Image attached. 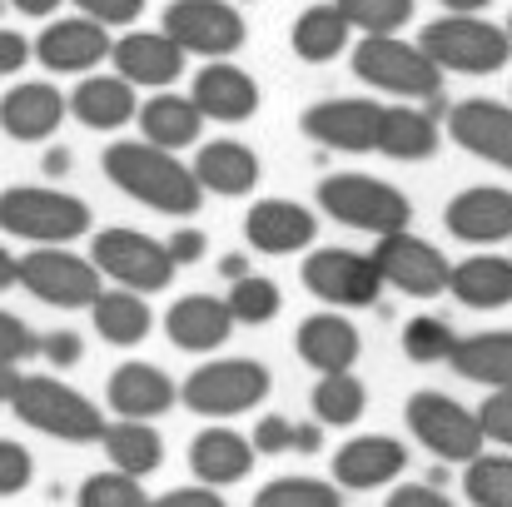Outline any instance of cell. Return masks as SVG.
Instances as JSON below:
<instances>
[{"mask_svg": "<svg viewBox=\"0 0 512 507\" xmlns=\"http://www.w3.org/2000/svg\"><path fill=\"white\" fill-rule=\"evenodd\" d=\"M105 179L130 194L135 204L155 209V214H170V219H194L199 204H204V189L194 179V169L184 165L174 150H160L150 140H115L105 150Z\"/></svg>", "mask_w": 512, "mask_h": 507, "instance_id": "1", "label": "cell"}, {"mask_svg": "<svg viewBox=\"0 0 512 507\" xmlns=\"http://www.w3.org/2000/svg\"><path fill=\"white\" fill-rule=\"evenodd\" d=\"M10 413L55 443H100V433H105V413L85 393L60 383L55 373H25L10 398Z\"/></svg>", "mask_w": 512, "mask_h": 507, "instance_id": "2", "label": "cell"}, {"mask_svg": "<svg viewBox=\"0 0 512 507\" xmlns=\"http://www.w3.org/2000/svg\"><path fill=\"white\" fill-rule=\"evenodd\" d=\"M95 214L85 199L55 189V184H10L0 189V229L25 244H75L90 234Z\"/></svg>", "mask_w": 512, "mask_h": 507, "instance_id": "3", "label": "cell"}, {"mask_svg": "<svg viewBox=\"0 0 512 507\" xmlns=\"http://www.w3.org/2000/svg\"><path fill=\"white\" fill-rule=\"evenodd\" d=\"M314 194H319V209L329 219H339L348 229H363V234H393V229H408V219H413L408 194L398 184L378 179V174H363V169L324 174Z\"/></svg>", "mask_w": 512, "mask_h": 507, "instance_id": "4", "label": "cell"}, {"mask_svg": "<svg viewBox=\"0 0 512 507\" xmlns=\"http://www.w3.org/2000/svg\"><path fill=\"white\" fill-rule=\"evenodd\" d=\"M353 75L393 100H438L443 90V70L428 60V50L398 35H363L353 45Z\"/></svg>", "mask_w": 512, "mask_h": 507, "instance_id": "5", "label": "cell"}, {"mask_svg": "<svg viewBox=\"0 0 512 507\" xmlns=\"http://www.w3.org/2000/svg\"><path fill=\"white\" fill-rule=\"evenodd\" d=\"M418 45L448 75H493L512 60V40L503 25H493L483 15H453V10L443 20H428Z\"/></svg>", "mask_w": 512, "mask_h": 507, "instance_id": "6", "label": "cell"}, {"mask_svg": "<svg viewBox=\"0 0 512 507\" xmlns=\"http://www.w3.org/2000/svg\"><path fill=\"white\" fill-rule=\"evenodd\" d=\"M269 368L259 358H214L199 363L184 383H179V403L199 418H239L249 408H259L269 398Z\"/></svg>", "mask_w": 512, "mask_h": 507, "instance_id": "7", "label": "cell"}, {"mask_svg": "<svg viewBox=\"0 0 512 507\" xmlns=\"http://www.w3.org/2000/svg\"><path fill=\"white\" fill-rule=\"evenodd\" d=\"M15 284L50 309H90L105 289L100 269L80 259L70 244H30V254H20L15 264Z\"/></svg>", "mask_w": 512, "mask_h": 507, "instance_id": "8", "label": "cell"}, {"mask_svg": "<svg viewBox=\"0 0 512 507\" xmlns=\"http://www.w3.org/2000/svg\"><path fill=\"white\" fill-rule=\"evenodd\" d=\"M403 418H408V433L443 463H473L488 448L478 408H463L458 398H448L438 388H418L403 403Z\"/></svg>", "mask_w": 512, "mask_h": 507, "instance_id": "9", "label": "cell"}, {"mask_svg": "<svg viewBox=\"0 0 512 507\" xmlns=\"http://www.w3.org/2000/svg\"><path fill=\"white\" fill-rule=\"evenodd\" d=\"M90 264L100 269V279H110L120 289H135V294H160L179 274L165 239H150L140 229H100L95 249H90Z\"/></svg>", "mask_w": 512, "mask_h": 507, "instance_id": "10", "label": "cell"}, {"mask_svg": "<svg viewBox=\"0 0 512 507\" xmlns=\"http://www.w3.org/2000/svg\"><path fill=\"white\" fill-rule=\"evenodd\" d=\"M304 289L314 299H324L329 309H373L378 294H383V274L373 264V254H358V249H314L299 269Z\"/></svg>", "mask_w": 512, "mask_h": 507, "instance_id": "11", "label": "cell"}, {"mask_svg": "<svg viewBox=\"0 0 512 507\" xmlns=\"http://www.w3.org/2000/svg\"><path fill=\"white\" fill-rule=\"evenodd\" d=\"M160 30L184 55H199V60H229L249 40V25L229 0H174Z\"/></svg>", "mask_w": 512, "mask_h": 507, "instance_id": "12", "label": "cell"}, {"mask_svg": "<svg viewBox=\"0 0 512 507\" xmlns=\"http://www.w3.org/2000/svg\"><path fill=\"white\" fill-rule=\"evenodd\" d=\"M373 264H378L383 284L398 289V294H408V299H438V294H448V274H453L448 254L438 244L408 234V229L378 234Z\"/></svg>", "mask_w": 512, "mask_h": 507, "instance_id": "13", "label": "cell"}, {"mask_svg": "<svg viewBox=\"0 0 512 507\" xmlns=\"http://www.w3.org/2000/svg\"><path fill=\"white\" fill-rule=\"evenodd\" d=\"M378 125H383V105L378 100H363V95H334V100H319L304 110L299 130L324 145V150H339V155H368L378 145Z\"/></svg>", "mask_w": 512, "mask_h": 507, "instance_id": "14", "label": "cell"}, {"mask_svg": "<svg viewBox=\"0 0 512 507\" xmlns=\"http://www.w3.org/2000/svg\"><path fill=\"white\" fill-rule=\"evenodd\" d=\"M35 60L55 75H90L95 65L110 60V30L90 15H65L50 20L35 35Z\"/></svg>", "mask_w": 512, "mask_h": 507, "instance_id": "15", "label": "cell"}, {"mask_svg": "<svg viewBox=\"0 0 512 507\" xmlns=\"http://www.w3.org/2000/svg\"><path fill=\"white\" fill-rule=\"evenodd\" d=\"M319 234V214L309 204H294V199H254L249 214H244V239L254 254H269V259H289V254H304Z\"/></svg>", "mask_w": 512, "mask_h": 507, "instance_id": "16", "label": "cell"}, {"mask_svg": "<svg viewBox=\"0 0 512 507\" xmlns=\"http://www.w3.org/2000/svg\"><path fill=\"white\" fill-rule=\"evenodd\" d=\"M408 473V448L388 433H358L334 453V483L343 493H373Z\"/></svg>", "mask_w": 512, "mask_h": 507, "instance_id": "17", "label": "cell"}, {"mask_svg": "<svg viewBox=\"0 0 512 507\" xmlns=\"http://www.w3.org/2000/svg\"><path fill=\"white\" fill-rule=\"evenodd\" d=\"M110 60H115V75L130 80L135 90H170L184 75V50L165 30H130L110 40Z\"/></svg>", "mask_w": 512, "mask_h": 507, "instance_id": "18", "label": "cell"}, {"mask_svg": "<svg viewBox=\"0 0 512 507\" xmlns=\"http://www.w3.org/2000/svg\"><path fill=\"white\" fill-rule=\"evenodd\" d=\"M448 135L468 155L488 160L498 169H512V105L503 100H458L448 110Z\"/></svg>", "mask_w": 512, "mask_h": 507, "instance_id": "19", "label": "cell"}, {"mask_svg": "<svg viewBox=\"0 0 512 507\" xmlns=\"http://www.w3.org/2000/svg\"><path fill=\"white\" fill-rule=\"evenodd\" d=\"M443 224L453 239L463 244H508L512 239V189H498V184H473L463 194L448 199L443 209Z\"/></svg>", "mask_w": 512, "mask_h": 507, "instance_id": "20", "label": "cell"}, {"mask_svg": "<svg viewBox=\"0 0 512 507\" xmlns=\"http://www.w3.org/2000/svg\"><path fill=\"white\" fill-rule=\"evenodd\" d=\"M189 100L199 105L204 120L244 125V120H254V110H259V85H254V75L239 70L234 60H204V70H199L194 85H189Z\"/></svg>", "mask_w": 512, "mask_h": 507, "instance_id": "21", "label": "cell"}, {"mask_svg": "<svg viewBox=\"0 0 512 507\" xmlns=\"http://www.w3.org/2000/svg\"><path fill=\"white\" fill-rule=\"evenodd\" d=\"M65 115H70V105L50 80H20V85H10L0 95V130L20 145L50 140L65 125Z\"/></svg>", "mask_w": 512, "mask_h": 507, "instance_id": "22", "label": "cell"}, {"mask_svg": "<svg viewBox=\"0 0 512 507\" xmlns=\"http://www.w3.org/2000/svg\"><path fill=\"white\" fill-rule=\"evenodd\" d=\"M105 398H110V408H115L120 418H145V423H155V418H165L174 403H179V383H174L165 368L130 358V363H120V368L110 373Z\"/></svg>", "mask_w": 512, "mask_h": 507, "instance_id": "23", "label": "cell"}, {"mask_svg": "<svg viewBox=\"0 0 512 507\" xmlns=\"http://www.w3.org/2000/svg\"><path fill=\"white\" fill-rule=\"evenodd\" d=\"M165 334L184 353H214L234 334V314H229V304L219 294H184L165 314Z\"/></svg>", "mask_w": 512, "mask_h": 507, "instance_id": "24", "label": "cell"}, {"mask_svg": "<svg viewBox=\"0 0 512 507\" xmlns=\"http://www.w3.org/2000/svg\"><path fill=\"white\" fill-rule=\"evenodd\" d=\"M254 443L244 438V433H234V428H224V423H209L204 433H194V443H189V468H194V478L199 483H209V488H234V483H244L249 473H254Z\"/></svg>", "mask_w": 512, "mask_h": 507, "instance_id": "25", "label": "cell"}, {"mask_svg": "<svg viewBox=\"0 0 512 507\" xmlns=\"http://www.w3.org/2000/svg\"><path fill=\"white\" fill-rule=\"evenodd\" d=\"M70 115L85 125V130H125L135 115H140V95L130 80L120 75H85L75 90H70Z\"/></svg>", "mask_w": 512, "mask_h": 507, "instance_id": "26", "label": "cell"}, {"mask_svg": "<svg viewBox=\"0 0 512 507\" xmlns=\"http://www.w3.org/2000/svg\"><path fill=\"white\" fill-rule=\"evenodd\" d=\"M194 179L204 194H224V199H244L259 184V155L239 140H209L194 155Z\"/></svg>", "mask_w": 512, "mask_h": 507, "instance_id": "27", "label": "cell"}, {"mask_svg": "<svg viewBox=\"0 0 512 507\" xmlns=\"http://www.w3.org/2000/svg\"><path fill=\"white\" fill-rule=\"evenodd\" d=\"M294 353L314 368V373H343L358 363L363 338L343 314H309L294 334Z\"/></svg>", "mask_w": 512, "mask_h": 507, "instance_id": "28", "label": "cell"}, {"mask_svg": "<svg viewBox=\"0 0 512 507\" xmlns=\"http://www.w3.org/2000/svg\"><path fill=\"white\" fill-rule=\"evenodd\" d=\"M438 145H443V135H438V120L428 110H418V105H383L378 145H373L378 155L413 165V160H433Z\"/></svg>", "mask_w": 512, "mask_h": 507, "instance_id": "29", "label": "cell"}, {"mask_svg": "<svg viewBox=\"0 0 512 507\" xmlns=\"http://www.w3.org/2000/svg\"><path fill=\"white\" fill-rule=\"evenodd\" d=\"M100 448H105L110 468H120V473H130V478H150V473H160V463H165V438H160L155 423H145V418H115V423H105Z\"/></svg>", "mask_w": 512, "mask_h": 507, "instance_id": "30", "label": "cell"}, {"mask_svg": "<svg viewBox=\"0 0 512 507\" xmlns=\"http://www.w3.org/2000/svg\"><path fill=\"white\" fill-rule=\"evenodd\" d=\"M453 373L483 388H512V329H488V334H468L453 343L448 353Z\"/></svg>", "mask_w": 512, "mask_h": 507, "instance_id": "31", "label": "cell"}, {"mask_svg": "<svg viewBox=\"0 0 512 507\" xmlns=\"http://www.w3.org/2000/svg\"><path fill=\"white\" fill-rule=\"evenodd\" d=\"M135 120H140V135L160 150H189V145H199V130H204L199 105L189 95H170V90L150 95Z\"/></svg>", "mask_w": 512, "mask_h": 507, "instance_id": "32", "label": "cell"}, {"mask_svg": "<svg viewBox=\"0 0 512 507\" xmlns=\"http://www.w3.org/2000/svg\"><path fill=\"white\" fill-rule=\"evenodd\" d=\"M448 294L458 304H468V309H503V304H512V259H503V254H473V259L453 264Z\"/></svg>", "mask_w": 512, "mask_h": 507, "instance_id": "33", "label": "cell"}, {"mask_svg": "<svg viewBox=\"0 0 512 507\" xmlns=\"http://www.w3.org/2000/svg\"><path fill=\"white\" fill-rule=\"evenodd\" d=\"M90 319H95V334L105 338V343H115V348H135L155 329V314H150L145 294L120 289V284L115 289H100V299L90 304Z\"/></svg>", "mask_w": 512, "mask_h": 507, "instance_id": "34", "label": "cell"}, {"mask_svg": "<svg viewBox=\"0 0 512 507\" xmlns=\"http://www.w3.org/2000/svg\"><path fill=\"white\" fill-rule=\"evenodd\" d=\"M348 35H353L348 15L329 0V5H309V10L294 20L289 45H294L299 60H309V65H329V60H339L343 50H348Z\"/></svg>", "mask_w": 512, "mask_h": 507, "instance_id": "35", "label": "cell"}, {"mask_svg": "<svg viewBox=\"0 0 512 507\" xmlns=\"http://www.w3.org/2000/svg\"><path fill=\"white\" fill-rule=\"evenodd\" d=\"M314 418L324 423V428H353L363 413H368V388L353 378V368H343V373H319V383H314Z\"/></svg>", "mask_w": 512, "mask_h": 507, "instance_id": "36", "label": "cell"}, {"mask_svg": "<svg viewBox=\"0 0 512 507\" xmlns=\"http://www.w3.org/2000/svg\"><path fill=\"white\" fill-rule=\"evenodd\" d=\"M224 304H229L234 324L259 329V324H274V319H279L284 294H279V284L264 279V274H239V279H229V299H224Z\"/></svg>", "mask_w": 512, "mask_h": 507, "instance_id": "37", "label": "cell"}, {"mask_svg": "<svg viewBox=\"0 0 512 507\" xmlns=\"http://www.w3.org/2000/svg\"><path fill=\"white\" fill-rule=\"evenodd\" d=\"M463 468V493L473 507H512V453H478Z\"/></svg>", "mask_w": 512, "mask_h": 507, "instance_id": "38", "label": "cell"}, {"mask_svg": "<svg viewBox=\"0 0 512 507\" xmlns=\"http://www.w3.org/2000/svg\"><path fill=\"white\" fill-rule=\"evenodd\" d=\"M254 507H343L334 478H274L254 493Z\"/></svg>", "mask_w": 512, "mask_h": 507, "instance_id": "39", "label": "cell"}, {"mask_svg": "<svg viewBox=\"0 0 512 507\" xmlns=\"http://www.w3.org/2000/svg\"><path fill=\"white\" fill-rule=\"evenodd\" d=\"M75 507H150V493L140 488V478H130L120 468H105V473H90L80 483Z\"/></svg>", "mask_w": 512, "mask_h": 507, "instance_id": "40", "label": "cell"}, {"mask_svg": "<svg viewBox=\"0 0 512 507\" xmlns=\"http://www.w3.org/2000/svg\"><path fill=\"white\" fill-rule=\"evenodd\" d=\"M453 343H458L453 324L438 319V314H418V319L403 324V353H408L413 363H448Z\"/></svg>", "mask_w": 512, "mask_h": 507, "instance_id": "41", "label": "cell"}, {"mask_svg": "<svg viewBox=\"0 0 512 507\" xmlns=\"http://www.w3.org/2000/svg\"><path fill=\"white\" fill-rule=\"evenodd\" d=\"M363 35H398L413 20V0H334Z\"/></svg>", "mask_w": 512, "mask_h": 507, "instance_id": "42", "label": "cell"}, {"mask_svg": "<svg viewBox=\"0 0 512 507\" xmlns=\"http://www.w3.org/2000/svg\"><path fill=\"white\" fill-rule=\"evenodd\" d=\"M478 423H483V438L508 448L512 453V388H493L478 408Z\"/></svg>", "mask_w": 512, "mask_h": 507, "instance_id": "43", "label": "cell"}, {"mask_svg": "<svg viewBox=\"0 0 512 507\" xmlns=\"http://www.w3.org/2000/svg\"><path fill=\"white\" fill-rule=\"evenodd\" d=\"M30 478H35V458H30L15 438H0V498L25 493Z\"/></svg>", "mask_w": 512, "mask_h": 507, "instance_id": "44", "label": "cell"}, {"mask_svg": "<svg viewBox=\"0 0 512 507\" xmlns=\"http://www.w3.org/2000/svg\"><path fill=\"white\" fill-rule=\"evenodd\" d=\"M80 15H90V20H100L105 30H115V25H135L140 15H145V0H70Z\"/></svg>", "mask_w": 512, "mask_h": 507, "instance_id": "45", "label": "cell"}, {"mask_svg": "<svg viewBox=\"0 0 512 507\" xmlns=\"http://www.w3.org/2000/svg\"><path fill=\"white\" fill-rule=\"evenodd\" d=\"M249 443H254V453H269V458H274V453H294V423L279 418V413H269V418L254 423Z\"/></svg>", "mask_w": 512, "mask_h": 507, "instance_id": "46", "label": "cell"}, {"mask_svg": "<svg viewBox=\"0 0 512 507\" xmlns=\"http://www.w3.org/2000/svg\"><path fill=\"white\" fill-rule=\"evenodd\" d=\"M35 353H45L50 368H75V363L85 358V343H80L75 329H55V334L35 338Z\"/></svg>", "mask_w": 512, "mask_h": 507, "instance_id": "47", "label": "cell"}, {"mask_svg": "<svg viewBox=\"0 0 512 507\" xmlns=\"http://www.w3.org/2000/svg\"><path fill=\"white\" fill-rule=\"evenodd\" d=\"M35 353V334L15 319V314H5L0 309V358H10V363H25Z\"/></svg>", "mask_w": 512, "mask_h": 507, "instance_id": "48", "label": "cell"}, {"mask_svg": "<svg viewBox=\"0 0 512 507\" xmlns=\"http://www.w3.org/2000/svg\"><path fill=\"white\" fill-rule=\"evenodd\" d=\"M150 507H229V503H224L219 488H209V483H189V488H170V493L150 498Z\"/></svg>", "mask_w": 512, "mask_h": 507, "instance_id": "49", "label": "cell"}, {"mask_svg": "<svg viewBox=\"0 0 512 507\" xmlns=\"http://www.w3.org/2000/svg\"><path fill=\"white\" fill-rule=\"evenodd\" d=\"M383 507H453V498H448L438 483H403V488L388 493Z\"/></svg>", "mask_w": 512, "mask_h": 507, "instance_id": "50", "label": "cell"}, {"mask_svg": "<svg viewBox=\"0 0 512 507\" xmlns=\"http://www.w3.org/2000/svg\"><path fill=\"white\" fill-rule=\"evenodd\" d=\"M165 249H170V259H174V269H184V264H199L204 259V249H209V239L199 234V229H174L170 239H165Z\"/></svg>", "mask_w": 512, "mask_h": 507, "instance_id": "51", "label": "cell"}, {"mask_svg": "<svg viewBox=\"0 0 512 507\" xmlns=\"http://www.w3.org/2000/svg\"><path fill=\"white\" fill-rule=\"evenodd\" d=\"M25 60H30V40H25L20 30H5V25H0V75L25 70Z\"/></svg>", "mask_w": 512, "mask_h": 507, "instance_id": "52", "label": "cell"}, {"mask_svg": "<svg viewBox=\"0 0 512 507\" xmlns=\"http://www.w3.org/2000/svg\"><path fill=\"white\" fill-rule=\"evenodd\" d=\"M324 448V423H294V453H319Z\"/></svg>", "mask_w": 512, "mask_h": 507, "instance_id": "53", "label": "cell"}, {"mask_svg": "<svg viewBox=\"0 0 512 507\" xmlns=\"http://www.w3.org/2000/svg\"><path fill=\"white\" fill-rule=\"evenodd\" d=\"M20 363H10V358H0V403H10L15 398V388H20Z\"/></svg>", "mask_w": 512, "mask_h": 507, "instance_id": "54", "label": "cell"}, {"mask_svg": "<svg viewBox=\"0 0 512 507\" xmlns=\"http://www.w3.org/2000/svg\"><path fill=\"white\" fill-rule=\"evenodd\" d=\"M10 5H15L20 15H35V20H45V15H55L65 0H10Z\"/></svg>", "mask_w": 512, "mask_h": 507, "instance_id": "55", "label": "cell"}, {"mask_svg": "<svg viewBox=\"0 0 512 507\" xmlns=\"http://www.w3.org/2000/svg\"><path fill=\"white\" fill-rule=\"evenodd\" d=\"M219 274H224V279H239V274H249V259H244V254H224V259H219Z\"/></svg>", "mask_w": 512, "mask_h": 507, "instance_id": "56", "label": "cell"}, {"mask_svg": "<svg viewBox=\"0 0 512 507\" xmlns=\"http://www.w3.org/2000/svg\"><path fill=\"white\" fill-rule=\"evenodd\" d=\"M493 0H443V10H453V15H483Z\"/></svg>", "mask_w": 512, "mask_h": 507, "instance_id": "57", "label": "cell"}, {"mask_svg": "<svg viewBox=\"0 0 512 507\" xmlns=\"http://www.w3.org/2000/svg\"><path fill=\"white\" fill-rule=\"evenodd\" d=\"M15 264H20V259H15V254H10L5 244H0V294H5V289L15 284Z\"/></svg>", "mask_w": 512, "mask_h": 507, "instance_id": "58", "label": "cell"}, {"mask_svg": "<svg viewBox=\"0 0 512 507\" xmlns=\"http://www.w3.org/2000/svg\"><path fill=\"white\" fill-rule=\"evenodd\" d=\"M65 169H70V150H50V155H45V174H50V179H60Z\"/></svg>", "mask_w": 512, "mask_h": 507, "instance_id": "59", "label": "cell"}, {"mask_svg": "<svg viewBox=\"0 0 512 507\" xmlns=\"http://www.w3.org/2000/svg\"><path fill=\"white\" fill-rule=\"evenodd\" d=\"M503 30H508V40H512V15H508V25H503Z\"/></svg>", "mask_w": 512, "mask_h": 507, "instance_id": "60", "label": "cell"}, {"mask_svg": "<svg viewBox=\"0 0 512 507\" xmlns=\"http://www.w3.org/2000/svg\"><path fill=\"white\" fill-rule=\"evenodd\" d=\"M0 5H5V0H0Z\"/></svg>", "mask_w": 512, "mask_h": 507, "instance_id": "61", "label": "cell"}]
</instances>
